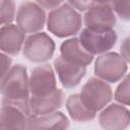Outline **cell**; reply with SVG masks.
<instances>
[{"label":"cell","mask_w":130,"mask_h":130,"mask_svg":"<svg viewBox=\"0 0 130 130\" xmlns=\"http://www.w3.org/2000/svg\"><path fill=\"white\" fill-rule=\"evenodd\" d=\"M0 94L2 106L15 108L25 116L30 115L28 76L25 66L16 64L10 68L0 83Z\"/></svg>","instance_id":"1"},{"label":"cell","mask_w":130,"mask_h":130,"mask_svg":"<svg viewBox=\"0 0 130 130\" xmlns=\"http://www.w3.org/2000/svg\"><path fill=\"white\" fill-rule=\"evenodd\" d=\"M82 25L81 15L67 2L52 10L47 18L48 30L58 38L75 36Z\"/></svg>","instance_id":"2"},{"label":"cell","mask_w":130,"mask_h":130,"mask_svg":"<svg viewBox=\"0 0 130 130\" xmlns=\"http://www.w3.org/2000/svg\"><path fill=\"white\" fill-rule=\"evenodd\" d=\"M79 94L82 104L91 112L103 110L113 99L112 87L108 82L98 78H89L82 86Z\"/></svg>","instance_id":"3"},{"label":"cell","mask_w":130,"mask_h":130,"mask_svg":"<svg viewBox=\"0 0 130 130\" xmlns=\"http://www.w3.org/2000/svg\"><path fill=\"white\" fill-rule=\"evenodd\" d=\"M128 70V62H126L118 53L107 52L100 55L94 62V74L98 78L116 83L123 79Z\"/></svg>","instance_id":"4"},{"label":"cell","mask_w":130,"mask_h":130,"mask_svg":"<svg viewBox=\"0 0 130 130\" xmlns=\"http://www.w3.org/2000/svg\"><path fill=\"white\" fill-rule=\"evenodd\" d=\"M57 81L53 68L49 64L35 67L28 78V89L31 100H42L57 89Z\"/></svg>","instance_id":"5"},{"label":"cell","mask_w":130,"mask_h":130,"mask_svg":"<svg viewBox=\"0 0 130 130\" xmlns=\"http://www.w3.org/2000/svg\"><path fill=\"white\" fill-rule=\"evenodd\" d=\"M55 52V43L46 32H36L28 36L22 48V54L30 62L43 63L49 61Z\"/></svg>","instance_id":"6"},{"label":"cell","mask_w":130,"mask_h":130,"mask_svg":"<svg viewBox=\"0 0 130 130\" xmlns=\"http://www.w3.org/2000/svg\"><path fill=\"white\" fill-rule=\"evenodd\" d=\"M46 22V12L37 1L22 2L16 12V23L24 34H36L43 29Z\"/></svg>","instance_id":"7"},{"label":"cell","mask_w":130,"mask_h":130,"mask_svg":"<svg viewBox=\"0 0 130 130\" xmlns=\"http://www.w3.org/2000/svg\"><path fill=\"white\" fill-rule=\"evenodd\" d=\"M85 28L94 31H107L113 29L117 19L109 2L93 1L83 17Z\"/></svg>","instance_id":"8"},{"label":"cell","mask_w":130,"mask_h":130,"mask_svg":"<svg viewBox=\"0 0 130 130\" xmlns=\"http://www.w3.org/2000/svg\"><path fill=\"white\" fill-rule=\"evenodd\" d=\"M78 40L84 50L93 56L109 52L116 45L118 36L114 29L107 31H94L88 28H83Z\"/></svg>","instance_id":"9"},{"label":"cell","mask_w":130,"mask_h":130,"mask_svg":"<svg viewBox=\"0 0 130 130\" xmlns=\"http://www.w3.org/2000/svg\"><path fill=\"white\" fill-rule=\"evenodd\" d=\"M100 126L105 130H126L130 123L129 110L119 104H111L99 115Z\"/></svg>","instance_id":"10"},{"label":"cell","mask_w":130,"mask_h":130,"mask_svg":"<svg viewBox=\"0 0 130 130\" xmlns=\"http://www.w3.org/2000/svg\"><path fill=\"white\" fill-rule=\"evenodd\" d=\"M69 120L62 112H53L46 115H29L24 130H67Z\"/></svg>","instance_id":"11"},{"label":"cell","mask_w":130,"mask_h":130,"mask_svg":"<svg viewBox=\"0 0 130 130\" xmlns=\"http://www.w3.org/2000/svg\"><path fill=\"white\" fill-rule=\"evenodd\" d=\"M54 68L63 87L73 88L79 84L86 73V67L65 61L61 56L54 60Z\"/></svg>","instance_id":"12"},{"label":"cell","mask_w":130,"mask_h":130,"mask_svg":"<svg viewBox=\"0 0 130 130\" xmlns=\"http://www.w3.org/2000/svg\"><path fill=\"white\" fill-rule=\"evenodd\" d=\"M25 34L15 24H6L0 28V51L15 56L22 49Z\"/></svg>","instance_id":"13"},{"label":"cell","mask_w":130,"mask_h":130,"mask_svg":"<svg viewBox=\"0 0 130 130\" xmlns=\"http://www.w3.org/2000/svg\"><path fill=\"white\" fill-rule=\"evenodd\" d=\"M60 53L65 61L83 67L89 65L93 60V56L84 50L77 38L64 41L60 46Z\"/></svg>","instance_id":"14"},{"label":"cell","mask_w":130,"mask_h":130,"mask_svg":"<svg viewBox=\"0 0 130 130\" xmlns=\"http://www.w3.org/2000/svg\"><path fill=\"white\" fill-rule=\"evenodd\" d=\"M65 93L61 88H57L51 95L42 100L29 99V111L30 115H46L56 112L60 109L64 103Z\"/></svg>","instance_id":"15"},{"label":"cell","mask_w":130,"mask_h":130,"mask_svg":"<svg viewBox=\"0 0 130 130\" xmlns=\"http://www.w3.org/2000/svg\"><path fill=\"white\" fill-rule=\"evenodd\" d=\"M27 116L12 107L0 108V130H24Z\"/></svg>","instance_id":"16"},{"label":"cell","mask_w":130,"mask_h":130,"mask_svg":"<svg viewBox=\"0 0 130 130\" xmlns=\"http://www.w3.org/2000/svg\"><path fill=\"white\" fill-rule=\"evenodd\" d=\"M66 109L70 118L76 122H88L95 118V113L89 111L80 101L79 94L74 93L69 95L66 101Z\"/></svg>","instance_id":"17"},{"label":"cell","mask_w":130,"mask_h":130,"mask_svg":"<svg viewBox=\"0 0 130 130\" xmlns=\"http://www.w3.org/2000/svg\"><path fill=\"white\" fill-rule=\"evenodd\" d=\"M15 16V3L11 0L0 1V25L10 24Z\"/></svg>","instance_id":"18"},{"label":"cell","mask_w":130,"mask_h":130,"mask_svg":"<svg viewBox=\"0 0 130 130\" xmlns=\"http://www.w3.org/2000/svg\"><path fill=\"white\" fill-rule=\"evenodd\" d=\"M129 76L126 75L122 82L118 85L115 91V100L120 103L121 105L128 106L130 100V92H129Z\"/></svg>","instance_id":"19"},{"label":"cell","mask_w":130,"mask_h":130,"mask_svg":"<svg viewBox=\"0 0 130 130\" xmlns=\"http://www.w3.org/2000/svg\"><path fill=\"white\" fill-rule=\"evenodd\" d=\"M113 11L123 20L130 19V2H109Z\"/></svg>","instance_id":"20"},{"label":"cell","mask_w":130,"mask_h":130,"mask_svg":"<svg viewBox=\"0 0 130 130\" xmlns=\"http://www.w3.org/2000/svg\"><path fill=\"white\" fill-rule=\"evenodd\" d=\"M12 60L8 55H5L0 52V83L8 73V71L11 68Z\"/></svg>","instance_id":"21"},{"label":"cell","mask_w":130,"mask_h":130,"mask_svg":"<svg viewBox=\"0 0 130 130\" xmlns=\"http://www.w3.org/2000/svg\"><path fill=\"white\" fill-rule=\"evenodd\" d=\"M70 6H72L73 8H77L79 11H84L87 10L93 3V1H68L67 2Z\"/></svg>","instance_id":"22"},{"label":"cell","mask_w":130,"mask_h":130,"mask_svg":"<svg viewBox=\"0 0 130 130\" xmlns=\"http://www.w3.org/2000/svg\"><path fill=\"white\" fill-rule=\"evenodd\" d=\"M120 52H121V57L126 61L128 62L129 61V38H126L123 42V44L121 45V48H120Z\"/></svg>","instance_id":"23"},{"label":"cell","mask_w":130,"mask_h":130,"mask_svg":"<svg viewBox=\"0 0 130 130\" xmlns=\"http://www.w3.org/2000/svg\"><path fill=\"white\" fill-rule=\"evenodd\" d=\"M37 3L42 6L43 8H47V9H52L54 10L55 8L59 7L62 2L61 1H37Z\"/></svg>","instance_id":"24"}]
</instances>
